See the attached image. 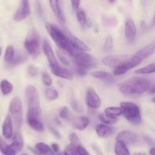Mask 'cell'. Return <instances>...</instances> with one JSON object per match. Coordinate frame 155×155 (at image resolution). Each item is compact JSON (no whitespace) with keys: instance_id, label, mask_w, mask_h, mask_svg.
I'll list each match as a JSON object with an SVG mask.
<instances>
[{"instance_id":"6da1fadb","label":"cell","mask_w":155,"mask_h":155,"mask_svg":"<svg viewBox=\"0 0 155 155\" xmlns=\"http://www.w3.org/2000/svg\"><path fill=\"white\" fill-rule=\"evenodd\" d=\"M151 82L147 78L141 77H133L122 83L119 90L125 95L141 94L148 91Z\"/></svg>"},{"instance_id":"7a4b0ae2","label":"cell","mask_w":155,"mask_h":155,"mask_svg":"<svg viewBox=\"0 0 155 155\" xmlns=\"http://www.w3.org/2000/svg\"><path fill=\"white\" fill-rule=\"evenodd\" d=\"M45 27L49 35L51 37L52 40L54 41L56 45L61 50H62L67 54L69 55L71 57H72L78 50L73 48L70 45L63 30L60 29L57 25L52 23H47Z\"/></svg>"},{"instance_id":"3957f363","label":"cell","mask_w":155,"mask_h":155,"mask_svg":"<svg viewBox=\"0 0 155 155\" xmlns=\"http://www.w3.org/2000/svg\"><path fill=\"white\" fill-rule=\"evenodd\" d=\"M24 47L27 53L34 58H37L41 53V40L40 34L36 29H31L28 32L24 42Z\"/></svg>"},{"instance_id":"277c9868","label":"cell","mask_w":155,"mask_h":155,"mask_svg":"<svg viewBox=\"0 0 155 155\" xmlns=\"http://www.w3.org/2000/svg\"><path fill=\"white\" fill-rule=\"evenodd\" d=\"M123 115L128 122L135 126H138L141 123V110L137 104L132 102H122L120 104Z\"/></svg>"},{"instance_id":"5b68a950","label":"cell","mask_w":155,"mask_h":155,"mask_svg":"<svg viewBox=\"0 0 155 155\" xmlns=\"http://www.w3.org/2000/svg\"><path fill=\"white\" fill-rule=\"evenodd\" d=\"M9 113L12 121L18 130L21 128L23 124V105L21 100L18 97L12 98L9 104Z\"/></svg>"},{"instance_id":"8992f818","label":"cell","mask_w":155,"mask_h":155,"mask_svg":"<svg viewBox=\"0 0 155 155\" xmlns=\"http://www.w3.org/2000/svg\"><path fill=\"white\" fill-rule=\"evenodd\" d=\"M71 58L73 59V62L75 64L76 67H79L86 70L94 68L97 65L96 59L86 52L78 50Z\"/></svg>"},{"instance_id":"52a82bcc","label":"cell","mask_w":155,"mask_h":155,"mask_svg":"<svg viewBox=\"0 0 155 155\" xmlns=\"http://www.w3.org/2000/svg\"><path fill=\"white\" fill-rule=\"evenodd\" d=\"M42 110H30L28 109L27 113V123L28 125L34 129V131L38 132H43L45 130L44 124L41 121V116Z\"/></svg>"},{"instance_id":"ba28073f","label":"cell","mask_w":155,"mask_h":155,"mask_svg":"<svg viewBox=\"0 0 155 155\" xmlns=\"http://www.w3.org/2000/svg\"><path fill=\"white\" fill-rule=\"evenodd\" d=\"M25 98L28 109L30 110H41L40 106V94L37 87L29 84L25 88Z\"/></svg>"},{"instance_id":"9c48e42d","label":"cell","mask_w":155,"mask_h":155,"mask_svg":"<svg viewBox=\"0 0 155 155\" xmlns=\"http://www.w3.org/2000/svg\"><path fill=\"white\" fill-rule=\"evenodd\" d=\"M24 147L23 137L21 134L17 131L13 135L12 142L10 144H7L2 153L4 155H17L20 153Z\"/></svg>"},{"instance_id":"30bf717a","label":"cell","mask_w":155,"mask_h":155,"mask_svg":"<svg viewBox=\"0 0 155 155\" xmlns=\"http://www.w3.org/2000/svg\"><path fill=\"white\" fill-rule=\"evenodd\" d=\"M132 55L122 54V55H110L103 58L102 63L107 66L111 68H117L123 65L130 59Z\"/></svg>"},{"instance_id":"8fae6325","label":"cell","mask_w":155,"mask_h":155,"mask_svg":"<svg viewBox=\"0 0 155 155\" xmlns=\"http://www.w3.org/2000/svg\"><path fill=\"white\" fill-rule=\"evenodd\" d=\"M42 49L44 54H45L46 57H47V61H48L49 62L50 69H51L52 72L54 74V73L59 69L60 65H59V62H58L57 60V58H56V55H55L54 52H53V48H52L50 43L47 41H45L43 43Z\"/></svg>"},{"instance_id":"7c38bea8","label":"cell","mask_w":155,"mask_h":155,"mask_svg":"<svg viewBox=\"0 0 155 155\" xmlns=\"http://www.w3.org/2000/svg\"><path fill=\"white\" fill-rule=\"evenodd\" d=\"M141 62H142V60H141L139 57H138L136 55H132L130 59H129L128 62H126V63L120 65V66L117 67V68H113V75L120 76L123 75V74H125L126 73H127L129 70L132 69L133 68L136 67L137 65H139L140 63H141Z\"/></svg>"},{"instance_id":"4fadbf2b","label":"cell","mask_w":155,"mask_h":155,"mask_svg":"<svg viewBox=\"0 0 155 155\" xmlns=\"http://www.w3.org/2000/svg\"><path fill=\"white\" fill-rule=\"evenodd\" d=\"M116 141H122L126 145H137L140 142L139 135L129 130H123L116 135Z\"/></svg>"},{"instance_id":"5bb4252c","label":"cell","mask_w":155,"mask_h":155,"mask_svg":"<svg viewBox=\"0 0 155 155\" xmlns=\"http://www.w3.org/2000/svg\"><path fill=\"white\" fill-rule=\"evenodd\" d=\"M31 15V7L29 0H21L18 8L16 10L13 19L15 21L20 22L26 19Z\"/></svg>"},{"instance_id":"9a60e30c","label":"cell","mask_w":155,"mask_h":155,"mask_svg":"<svg viewBox=\"0 0 155 155\" xmlns=\"http://www.w3.org/2000/svg\"><path fill=\"white\" fill-rule=\"evenodd\" d=\"M63 31L64 32H65V36H66L67 39H68V43H69V44L73 47V48L82 52L90 51V47H89L85 43L83 42L81 40H80L78 37H75L74 34H72L70 31H67V30L63 29Z\"/></svg>"},{"instance_id":"2e32d148","label":"cell","mask_w":155,"mask_h":155,"mask_svg":"<svg viewBox=\"0 0 155 155\" xmlns=\"http://www.w3.org/2000/svg\"><path fill=\"white\" fill-rule=\"evenodd\" d=\"M86 104L91 109H98L101 105V98L91 87H88L86 92Z\"/></svg>"},{"instance_id":"e0dca14e","label":"cell","mask_w":155,"mask_h":155,"mask_svg":"<svg viewBox=\"0 0 155 155\" xmlns=\"http://www.w3.org/2000/svg\"><path fill=\"white\" fill-rule=\"evenodd\" d=\"M125 37L126 41L129 43L133 42L136 38L137 35V28L134 21L131 18H128L125 23V30H124Z\"/></svg>"},{"instance_id":"ac0fdd59","label":"cell","mask_w":155,"mask_h":155,"mask_svg":"<svg viewBox=\"0 0 155 155\" xmlns=\"http://www.w3.org/2000/svg\"><path fill=\"white\" fill-rule=\"evenodd\" d=\"M2 135L5 139L12 138L14 132H13V121L10 115H7L2 124Z\"/></svg>"},{"instance_id":"d6986e66","label":"cell","mask_w":155,"mask_h":155,"mask_svg":"<svg viewBox=\"0 0 155 155\" xmlns=\"http://www.w3.org/2000/svg\"><path fill=\"white\" fill-rule=\"evenodd\" d=\"M49 3H50V6L52 12L55 15V16L57 18L58 20L62 23H65V17L63 10L60 5L59 0H49Z\"/></svg>"},{"instance_id":"ffe728a7","label":"cell","mask_w":155,"mask_h":155,"mask_svg":"<svg viewBox=\"0 0 155 155\" xmlns=\"http://www.w3.org/2000/svg\"><path fill=\"white\" fill-rule=\"evenodd\" d=\"M115 132L114 128L111 126L104 124V123H99L96 126L97 135L102 138H107L111 136Z\"/></svg>"},{"instance_id":"44dd1931","label":"cell","mask_w":155,"mask_h":155,"mask_svg":"<svg viewBox=\"0 0 155 155\" xmlns=\"http://www.w3.org/2000/svg\"><path fill=\"white\" fill-rule=\"evenodd\" d=\"M154 53H155V42H152L150 43V44L146 45L145 47H144L143 48H141V50H138V51L137 52V53H135V54L143 61L144 59H147V58H148L149 56L153 55Z\"/></svg>"},{"instance_id":"7402d4cb","label":"cell","mask_w":155,"mask_h":155,"mask_svg":"<svg viewBox=\"0 0 155 155\" xmlns=\"http://www.w3.org/2000/svg\"><path fill=\"white\" fill-rule=\"evenodd\" d=\"M71 123L74 129L79 131H83L88 126L90 120L87 116H80L78 117H74L71 120Z\"/></svg>"},{"instance_id":"603a6c76","label":"cell","mask_w":155,"mask_h":155,"mask_svg":"<svg viewBox=\"0 0 155 155\" xmlns=\"http://www.w3.org/2000/svg\"><path fill=\"white\" fill-rule=\"evenodd\" d=\"M37 155H54V152L50 146L44 142H38L34 146V149H31Z\"/></svg>"},{"instance_id":"cb8c5ba5","label":"cell","mask_w":155,"mask_h":155,"mask_svg":"<svg viewBox=\"0 0 155 155\" xmlns=\"http://www.w3.org/2000/svg\"><path fill=\"white\" fill-rule=\"evenodd\" d=\"M55 75L58 76V77L61 78H63L65 80H72L73 78H74V73L71 71V70L68 69L65 67L60 66L59 69L54 73Z\"/></svg>"},{"instance_id":"d4e9b609","label":"cell","mask_w":155,"mask_h":155,"mask_svg":"<svg viewBox=\"0 0 155 155\" xmlns=\"http://www.w3.org/2000/svg\"><path fill=\"white\" fill-rule=\"evenodd\" d=\"M91 75L94 78L100 80H104V81H110L113 79V75L110 73L105 71H94L90 73Z\"/></svg>"},{"instance_id":"484cf974","label":"cell","mask_w":155,"mask_h":155,"mask_svg":"<svg viewBox=\"0 0 155 155\" xmlns=\"http://www.w3.org/2000/svg\"><path fill=\"white\" fill-rule=\"evenodd\" d=\"M114 151L116 155H131L127 145L120 141H116L115 144Z\"/></svg>"},{"instance_id":"4316f807","label":"cell","mask_w":155,"mask_h":155,"mask_svg":"<svg viewBox=\"0 0 155 155\" xmlns=\"http://www.w3.org/2000/svg\"><path fill=\"white\" fill-rule=\"evenodd\" d=\"M13 89H14L13 84L8 80L3 79L0 82V90L4 96L10 94L12 92Z\"/></svg>"},{"instance_id":"83f0119b","label":"cell","mask_w":155,"mask_h":155,"mask_svg":"<svg viewBox=\"0 0 155 155\" xmlns=\"http://www.w3.org/2000/svg\"><path fill=\"white\" fill-rule=\"evenodd\" d=\"M99 120L101 122V123L108 125V126H113V125L116 124L118 122L117 117L111 116L110 115L106 114L105 113H101V114L99 115Z\"/></svg>"},{"instance_id":"f1b7e54d","label":"cell","mask_w":155,"mask_h":155,"mask_svg":"<svg viewBox=\"0 0 155 155\" xmlns=\"http://www.w3.org/2000/svg\"><path fill=\"white\" fill-rule=\"evenodd\" d=\"M76 17H77L78 21L81 25V28H84L87 24V15H86V13L84 12V10L79 8L78 11H76Z\"/></svg>"},{"instance_id":"f546056e","label":"cell","mask_w":155,"mask_h":155,"mask_svg":"<svg viewBox=\"0 0 155 155\" xmlns=\"http://www.w3.org/2000/svg\"><path fill=\"white\" fill-rule=\"evenodd\" d=\"M135 73L138 74H147L155 73V62H152V63L149 64L146 66L138 68V70L135 71Z\"/></svg>"},{"instance_id":"4dcf8cb0","label":"cell","mask_w":155,"mask_h":155,"mask_svg":"<svg viewBox=\"0 0 155 155\" xmlns=\"http://www.w3.org/2000/svg\"><path fill=\"white\" fill-rule=\"evenodd\" d=\"M15 55V50L14 47L12 45H8L5 49V56H4L5 62L8 64H12L13 59H14Z\"/></svg>"},{"instance_id":"1f68e13d","label":"cell","mask_w":155,"mask_h":155,"mask_svg":"<svg viewBox=\"0 0 155 155\" xmlns=\"http://www.w3.org/2000/svg\"><path fill=\"white\" fill-rule=\"evenodd\" d=\"M104 113L111 116L118 117V116H121L123 111H122V108L120 107H107L104 110Z\"/></svg>"},{"instance_id":"d6a6232c","label":"cell","mask_w":155,"mask_h":155,"mask_svg":"<svg viewBox=\"0 0 155 155\" xmlns=\"http://www.w3.org/2000/svg\"><path fill=\"white\" fill-rule=\"evenodd\" d=\"M45 96L50 101H54L59 98V92L54 87H48L45 91Z\"/></svg>"},{"instance_id":"836d02e7","label":"cell","mask_w":155,"mask_h":155,"mask_svg":"<svg viewBox=\"0 0 155 155\" xmlns=\"http://www.w3.org/2000/svg\"><path fill=\"white\" fill-rule=\"evenodd\" d=\"M59 117L62 120H72V119L74 118L71 115V112H70L69 109L67 107H62L59 109Z\"/></svg>"},{"instance_id":"e575fe53","label":"cell","mask_w":155,"mask_h":155,"mask_svg":"<svg viewBox=\"0 0 155 155\" xmlns=\"http://www.w3.org/2000/svg\"><path fill=\"white\" fill-rule=\"evenodd\" d=\"M113 47V39L111 35H108L106 37L105 42L103 46V51L105 53H109L112 50Z\"/></svg>"},{"instance_id":"d590c367","label":"cell","mask_w":155,"mask_h":155,"mask_svg":"<svg viewBox=\"0 0 155 155\" xmlns=\"http://www.w3.org/2000/svg\"><path fill=\"white\" fill-rule=\"evenodd\" d=\"M27 55L24 53H15V55L14 59H13L11 65H19L23 62H25L27 60Z\"/></svg>"},{"instance_id":"8d00e7d4","label":"cell","mask_w":155,"mask_h":155,"mask_svg":"<svg viewBox=\"0 0 155 155\" xmlns=\"http://www.w3.org/2000/svg\"><path fill=\"white\" fill-rule=\"evenodd\" d=\"M41 78H42V82L47 87H50L53 83V79H52L51 76L49 73L47 71H43L42 75H41Z\"/></svg>"},{"instance_id":"74e56055","label":"cell","mask_w":155,"mask_h":155,"mask_svg":"<svg viewBox=\"0 0 155 155\" xmlns=\"http://www.w3.org/2000/svg\"><path fill=\"white\" fill-rule=\"evenodd\" d=\"M68 138H69L70 144H73V145L76 146V147H78V146L81 145L79 137L78 136V135L75 132H71L69 135V137H68Z\"/></svg>"},{"instance_id":"f35d334b","label":"cell","mask_w":155,"mask_h":155,"mask_svg":"<svg viewBox=\"0 0 155 155\" xmlns=\"http://www.w3.org/2000/svg\"><path fill=\"white\" fill-rule=\"evenodd\" d=\"M63 152L65 155H78V147L69 144L67 145Z\"/></svg>"},{"instance_id":"ab89813d","label":"cell","mask_w":155,"mask_h":155,"mask_svg":"<svg viewBox=\"0 0 155 155\" xmlns=\"http://www.w3.org/2000/svg\"><path fill=\"white\" fill-rule=\"evenodd\" d=\"M56 56H57V57L56 58H57L58 59H59V61H60V62H62L64 65L69 66L70 62H68V60L67 59V58L65 57V56L62 53V52H60L58 50V51L56 52Z\"/></svg>"},{"instance_id":"60d3db41","label":"cell","mask_w":155,"mask_h":155,"mask_svg":"<svg viewBox=\"0 0 155 155\" xmlns=\"http://www.w3.org/2000/svg\"><path fill=\"white\" fill-rule=\"evenodd\" d=\"M71 106L78 113H81L83 111V108L81 105L78 103V101H75V100H73V101H71Z\"/></svg>"},{"instance_id":"b9f144b4","label":"cell","mask_w":155,"mask_h":155,"mask_svg":"<svg viewBox=\"0 0 155 155\" xmlns=\"http://www.w3.org/2000/svg\"><path fill=\"white\" fill-rule=\"evenodd\" d=\"M28 74L32 78L36 77L38 74V68L37 67L34 66V65H30L28 68Z\"/></svg>"},{"instance_id":"7bdbcfd3","label":"cell","mask_w":155,"mask_h":155,"mask_svg":"<svg viewBox=\"0 0 155 155\" xmlns=\"http://www.w3.org/2000/svg\"><path fill=\"white\" fill-rule=\"evenodd\" d=\"M80 3H81V0H71L72 9L75 12L78 11L80 8Z\"/></svg>"},{"instance_id":"ee69618b","label":"cell","mask_w":155,"mask_h":155,"mask_svg":"<svg viewBox=\"0 0 155 155\" xmlns=\"http://www.w3.org/2000/svg\"><path fill=\"white\" fill-rule=\"evenodd\" d=\"M49 129H50V131L51 132V133L53 134L56 138H58V139H61V138H62V135H61V134L59 133V131H58L57 129H55V128L53 127V126H50Z\"/></svg>"},{"instance_id":"f6af8a7d","label":"cell","mask_w":155,"mask_h":155,"mask_svg":"<svg viewBox=\"0 0 155 155\" xmlns=\"http://www.w3.org/2000/svg\"><path fill=\"white\" fill-rule=\"evenodd\" d=\"M78 155H91L85 147L80 145L78 147Z\"/></svg>"},{"instance_id":"bcb514c9","label":"cell","mask_w":155,"mask_h":155,"mask_svg":"<svg viewBox=\"0 0 155 155\" xmlns=\"http://www.w3.org/2000/svg\"><path fill=\"white\" fill-rule=\"evenodd\" d=\"M75 71L78 74H79V75H81V76L86 75L87 73V70L84 69V68H79V67H76Z\"/></svg>"},{"instance_id":"7dc6e473","label":"cell","mask_w":155,"mask_h":155,"mask_svg":"<svg viewBox=\"0 0 155 155\" xmlns=\"http://www.w3.org/2000/svg\"><path fill=\"white\" fill-rule=\"evenodd\" d=\"M51 148H52V150H53V152H54V153H58L59 150V145H58L57 144H56V143H53V144H51Z\"/></svg>"},{"instance_id":"c3c4849f","label":"cell","mask_w":155,"mask_h":155,"mask_svg":"<svg viewBox=\"0 0 155 155\" xmlns=\"http://www.w3.org/2000/svg\"><path fill=\"white\" fill-rule=\"evenodd\" d=\"M149 155H155V147H151L149 151Z\"/></svg>"},{"instance_id":"681fc988","label":"cell","mask_w":155,"mask_h":155,"mask_svg":"<svg viewBox=\"0 0 155 155\" xmlns=\"http://www.w3.org/2000/svg\"><path fill=\"white\" fill-rule=\"evenodd\" d=\"M133 155H147L144 152H136V153H134Z\"/></svg>"},{"instance_id":"f907efd6","label":"cell","mask_w":155,"mask_h":155,"mask_svg":"<svg viewBox=\"0 0 155 155\" xmlns=\"http://www.w3.org/2000/svg\"><path fill=\"white\" fill-rule=\"evenodd\" d=\"M152 25H153V26H155V13H154V15H153V21H152Z\"/></svg>"},{"instance_id":"816d5d0a","label":"cell","mask_w":155,"mask_h":155,"mask_svg":"<svg viewBox=\"0 0 155 155\" xmlns=\"http://www.w3.org/2000/svg\"><path fill=\"white\" fill-rule=\"evenodd\" d=\"M116 1V0H108V2H110V3H114Z\"/></svg>"},{"instance_id":"f5cc1de1","label":"cell","mask_w":155,"mask_h":155,"mask_svg":"<svg viewBox=\"0 0 155 155\" xmlns=\"http://www.w3.org/2000/svg\"><path fill=\"white\" fill-rule=\"evenodd\" d=\"M151 102L153 103V104H155V96L153 97H152V99H151Z\"/></svg>"},{"instance_id":"db71d44e","label":"cell","mask_w":155,"mask_h":155,"mask_svg":"<svg viewBox=\"0 0 155 155\" xmlns=\"http://www.w3.org/2000/svg\"><path fill=\"white\" fill-rule=\"evenodd\" d=\"M2 47H0V56H1V55H2Z\"/></svg>"},{"instance_id":"11a10c76","label":"cell","mask_w":155,"mask_h":155,"mask_svg":"<svg viewBox=\"0 0 155 155\" xmlns=\"http://www.w3.org/2000/svg\"><path fill=\"white\" fill-rule=\"evenodd\" d=\"M23 155H27V154H26V153H24V154H23Z\"/></svg>"}]
</instances>
